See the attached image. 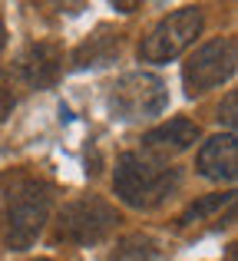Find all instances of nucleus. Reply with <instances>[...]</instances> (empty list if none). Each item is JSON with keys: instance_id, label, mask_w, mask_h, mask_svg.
I'll return each mask as SVG.
<instances>
[{"instance_id": "1", "label": "nucleus", "mask_w": 238, "mask_h": 261, "mask_svg": "<svg viewBox=\"0 0 238 261\" xmlns=\"http://www.w3.org/2000/svg\"><path fill=\"white\" fill-rule=\"evenodd\" d=\"M53 212V189L40 178L17 175L10 178V189L0 195V225L4 242L13 251H27L46 228Z\"/></svg>"}, {"instance_id": "2", "label": "nucleus", "mask_w": 238, "mask_h": 261, "mask_svg": "<svg viewBox=\"0 0 238 261\" xmlns=\"http://www.w3.org/2000/svg\"><path fill=\"white\" fill-rule=\"evenodd\" d=\"M179 169L166 166L146 152H122L116 159V172H113V192L119 195V202L139 212L159 208L179 189Z\"/></svg>"}, {"instance_id": "3", "label": "nucleus", "mask_w": 238, "mask_h": 261, "mask_svg": "<svg viewBox=\"0 0 238 261\" xmlns=\"http://www.w3.org/2000/svg\"><path fill=\"white\" fill-rule=\"evenodd\" d=\"M119 212L99 195H80L63 205L57 215V242L70 245H99L116 231Z\"/></svg>"}, {"instance_id": "4", "label": "nucleus", "mask_w": 238, "mask_h": 261, "mask_svg": "<svg viewBox=\"0 0 238 261\" xmlns=\"http://www.w3.org/2000/svg\"><path fill=\"white\" fill-rule=\"evenodd\" d=\"M110 113L122 122H139V119H152L169 106V86L162 83L155 73L136 70V73H122L116 83L110 86V99H106Z\"/></svg>"}, {"instance_id": "5", "label": "nucleus", "mask_w": 238, "mask_h": 261, "mask_svg": "<svg viewBox=\"0 0 238 261\" xmlns=\"http://www.w3.org/2000/svg\"><path fill=\"white\" fill-rule=\"evenodd\" d=\"M202 27H205V17L199 7H179L149 30V37L139 43V60L142 63H169L195 43Z\"/></svg>"}, {"instance_id": "6", "label": "nucleus", "mask_w": 238, "mask_h": 261, "mask_svg": "<svg viewBox=\"0 0 238 261\" xmlns=\"http://www.w3.org/2000/svg\"><path fill=\"white\" fill-rule=\"evenodd\" d=\"M235 37H215L205 46L189 57V63L182 66V83H186L189 96H202L208 89L222 86L235 73Z\"/></svg>"}, {"instance_id": "7", "label": "nucleus", "mask_w": 238, "mask_h": 261, "mask_svg": "<svg viewBox=\"0 0 238 261\" xmlns=\"http://www.w3.org/2000/svg\"><path fill=\"white\" fill-rule=\"evenodd\" d=\"M17 73L27 86L33 89H50L63 73V46L57 40H33L20 50Z\"/></svg>"}, {"instance_id": "8", "label": "nucleus", "mask_w": 238, "mask_h": 261, "mask_svg": "<svg viewBox=\"0 0 238 261\" xmlns=\"http://www.w3.org/2000/svg\"><path fill=\"white\" fill-rule=\"evenodd\" d=\"M199 122L192 119H169L162 122V126L149 129L146 136H142V152L152 155V159H169V155H179L186 152V149H192L195 142H199Z\"/></svg>"}, {"instance_id": "9", "label": "nucleus", "mask_w": 238, "mask_h": 261, "mask_svg": "<svg viewBox=\"0 0 238 261\" xmlns=\"http://www.w3.org/2000/svg\"><path fill=\"white\" fill-rule=\"evenodd\" d=\"M195 169L212 182H235L238 175V139L235 133L212 136L195 155Z\"/></svg>"}, {"instance_id": "10", "label": "nucleus", "mask_w": 238, "mask_h": 261, "mask_svg": "<svg viewBox=\"0 0 238 261\" xmlns=\"http://www.w3.org/2000/svg\"><path fill=\"white\" fill-rule=\"evenodd\" d=\"M116 57H119V33H110L106 27H99L96 37H90L76 50L73 63H76V70H86V66H106Z\"/></svg>"}, {"instance_id": "11", "label": "nucleus", "mask_w": 238, "mask_h": 261, "mask_svg": "<svg viewBox=\"0 0 238 261\" xmlns=\"http://www.w3.org/2000/svg\"><path fill=\"white\" fill-rule=\"evenodd\" d=\"M110 261H159V245L149 235H126L113 248Z\"/></svg>"}, {"instance_id": "12", "label": "nucleus", "mask_w": 238, "mask_h": 261, "mask_svg": "<svg viewBox=\"0 0 238 261\" xmlns=\"http://www.w3.org/2000/svg\"><path fill=\"white\" fill-rule=\"evenodd\" d=\"M228 202H232V192H225V195H208V198H202V202L189 205V208L179 215V228H186V225H192V222H202L208 212L222 208V205H228Z\"/></svg>"}, {"instance_id": "13", "label": "nucleus", "mask_w": 238, "mask_h": 261, "mask_svg": "<svg viewBox=\"0 0 238 261\" xmlns=\"http://www.w3.org/2000/svg\"><path fill=\"white\" fill-rule=\"evenodd\" d=\"M13 106H17V93H13L10 76H7V73L0 70V122H4L7 116L13 113Z\"/></svg>"}, {"instance_id": "14", "label": "nucleus", "mask_w": 238, "mask_h": 261, "mask_svg": "<svg viewBox=\"0 0 238 261\" xmlns=\"http://www.w3.org/2000/svg\"><path fill=\"white\" fill-rule=\"evenodd\" d=\"M235 102H238V96L228 93V96H225V106L219 109V119H225L228 126H235V119H238V116H235Z\"/></svg>"}, {"instance_id": "15", "label": "nucleus", "mask_w": 238, "mask_h": 261, "mask_svg": "<svg viewBox=\"0 0 238 261\" xmlns=\"http://www.w3.org/2000/svg\"><path fill=\"white\" fill-rule=\"evenodd\" d=\"M7 46V23H4V13H0V53H4Z\"/></svg>"}, {"instance_id": "16", "label": "nucleus", "mask_w": 238, "mask_h": 261, "mask_svg": "<svg viewBox=\"0 0 238 261\" xmlns=\"http://www.w3.org/2000/svg\"><path fill=\"white\" fill-rule=\"evenodd\" d=\"M113 7H116L119 13H133V10H136V4H113Z\"/></svg>"}, {"instance_id": "17", "label": "nucleus", "mask_w": 238, "mask_h": 261, "mask_svg": "<svg viewBox=\"0 0 238 261\" xmlns=\"http://www.w3.org/2000/svg\"><path fill=\"white\" fill-rule=\"evenodd\" d=\"M37 261H50V258H37Z\"/></svg>"}]
</instances>
